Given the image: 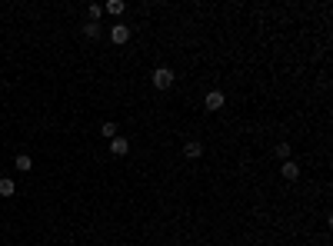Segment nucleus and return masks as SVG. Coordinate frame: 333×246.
I'll return each mask as SVG.
<instances>
[{
	"label": "nucleus",
	"mask_w": 333,
	"mask_h": 246,
	"mask_svg": "<svg viewBox=\"0 0 333 246\" xmlns=\"http://www.w3.org/2000/svg\"><path fill=\"white\" fill-rule=\"evenodd\" d=\"M170 83H173V70H170V67H157L154 70V87L157 90H166Z\"/></svg>",
	"instance_id": "nucleus-1"
},
{
	"label": "nucleus",
	"mask_w": 333,
	"mask_h": 246,
	"mask_svg": "<svg viewBox=\"0 0 333 246\" xmlns=\"http://www.w3.org/2000/svg\"><path fill=\"white\" fill-rule=\"evenodd\" d=\"M83 34H87L90 40H93V37H100V23H93V20H90L87 27H83Z\"/></svg>",
	"instance_id": "nucleus-11"
},
{
	"label": "nucleus",
	"mask_w": 333,
	"mask_h": 246,
	"mask_svg": "<svg viewBox=\"0 0 333 246\" xmlns=\"http://www.w3.org/2000/svg\"><path fill=\"white\" fill-rule=\"evenodd\" d=\"M100 136H107V140H113V136H117V123H103V126H100Z\"/></svg>",
	"instance_id": "nucleus-8"
},
{
	"label": "nucleus",
	"mask_w": 333,
	"mask_h": 246,
	"mask_svg": "<svg viewBox=\"0 0 333 246\" xmlns=\"http://www.w3.org/2000/svg\"><path fill=\"white\" fill-rule=\"evenodd\" d=\"M183 157L187 160H200L203 157V143H200V140H187V143H183Z\"/></svg>",
	"instance_id": "nucleus-2"
},
{
	"label": "nucleus",
	"mask_w": 333,
	"mask_h": 246,
	"mask_svg": "<svg viewBox=\"0 0 333 246\" xmlns=\"http://www.w3.org/2000/svg\"><path fill=\"white\" fill-rule=\"evenodd\" d=\"M13 163H17V170H23V173H27V170L33 167V160H30V157H23V153H20L17 160H13Z\"/></svg>",
	"instance_id": "nucleus-10"
},
{
	"label": "nucleus",
	"mask_w": 333,
	"mask_h": 246,
	"mask_svg": "<svg viewBox=\"0 0 333 246\" xmlns=\"http://www.w3.org/2000/svg\"><path fill=\"white\" fill-rule=\"evenodd\" d=\"M103 10H107V13H113V17H120V13H123V0H110V3H107Z\"/></svg>",
	"instance_id": "nucleus-9"
},
{
	"label": "nucleus",
	"mask_w": 333,
	"mask_h": 246,
	"mask_svg": "<svg viewBox=\"0 0 333 246\" xmlns=\"http://www.w3.org/2000/svg\"><path fill=\"white\" fill-rule=\"evenodd\" d=\"M13 193H17V183L10 177H3L0 180V196H13Z\"/></svg>",
	"instance_id": "nucleus-7"
},
{
	"label": "nucleus",
	"mask_w": 333,
	"mask_h": 246,
	"mask_svg": "<svg viewBox=\"0 0 333 246\" xmlns=\"http://www.w3.org/2000/svg\"><path fill=\"white\" fill-rule=\"evenodd\" d=\"M110 40L113 44H127V40H130V27H127V23H117L110 30Z\"/></svg>",
	"instance_id": "nucleus-3"
},
{
	"label": "nucleus",
	"mask_w": 333,
	"mask_h": 246,
	"mask_svg": "<svg viewBox=\"0 0 333 246\" xmlns=\"http://www.w3.org/2000/svg\"><path fill=\"white\" fill-rule=\"evenodd\" d=\"M203 103H207V110H220L223 103H227V97H223L220 90H210V93H207V100H203Z\"/></svg>",
	"instance_id": "nucleus-4"
},
{
	"label": "nucleus",
	"mask_w": 333,
	"mask_h": 246,
	"mask_svg": "<svg viewBox=\"0 0 333 246\" xmlns=\"http://www.w3.org/2000/svg\"><path fill=\"white\" fill-rule=\"evenodd\" d=\"M277 157H283V160H290V143H280V146H277Z\"/></svg>",
	"instance_id": "nucleus-13"
},
{
	"label": "nucleus",
	"mask_w": 333,
	"mask_h": 246,
	"mask_svg": "<svg viewBox=\"0 0 333 246\" xmlns=\"http://www.w3.org/2000/svg\"><path fill=\"white\" fill-rule=\"evenodd\" d=\"M100 13H103V7H100V3H90V20L97 23V20H100Z\"/></svg>",
	"instance_id": "nucleus-12"
},
{
	"label": "nucleus",
	"mask_w": 333,
	"mask_h": 246,
	"mask_svg": "<svg viewBox=\"0 0 333 246\" xmlns=\"http://www.w3.org/2000/svg\"><path fill=\"white\" fill-rule=\"evenodd\" d=\"M110 150H113V153H117V157H123V153L130 150V143H127L123 136H113V140H110Z\"/></svg>",
	"instance_id": "nucleus-6"
},
{
	"label": "nucleus",
	"mask_w": 333,
	"mask_h": 246,
	"mask_svg": "<svg viewBox=\"0 0 333 246\" xmlns=\"http://www.w3.org/2000/svg\"><path fill=\"white\" fill-rule=\"evenodd\" d=\"M280 177H283V180H297V177H300V167L293 163V160H283V167H280Z\"/></svg>",
	"instance_id": "nucleus-5"
}]
</instances>
